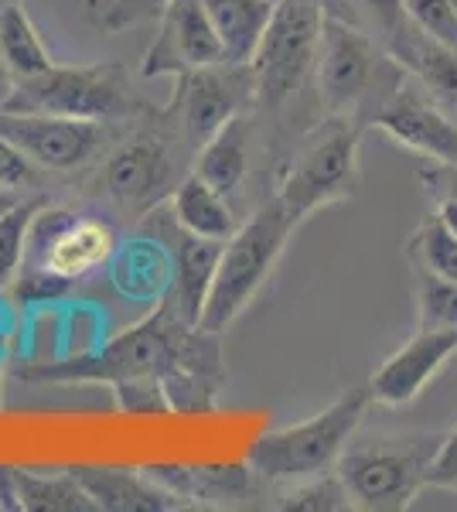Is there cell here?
I'll return each instance as SVG.
<instances>
[{
	"instance_id": "cell-1",
	"label": "cell",
	"mask_w": 457,
	"mask_h": 512,
	"mask_svg": "<svg viewBox=\"0 0 457 512\" xmlns=\"http://www.w3.org/2000/svg\"><path fill=\"white\" fill-rule=\"evenodd\" d=\"M198 325H188L174 304H154L147 318L113 335L93 352L69 355L52 362H28L18 369L21 383L31 386H72V383H106L113 386L116 407L123 414H171L164 379L174 373L191 349Z\"/></svg>"
},
{
	"instance_id": "cell-2",
	"label": "cell",
	"mask_w": 457,
	"mask_h": 512,
	"mask_svg": "<svg viewBox=\"0 0 457 512\" xmlns=\"http://www.w3.org/2000/svg\"><path fill=\"white\" fill-rule=\"evenodd\" d=\"M369 403V386H352L321 414L260 434L246 454V465L267 482H307L328 475L352 444Z\"/></svg>"
},
{
	"instance_id": "cell-3",
	"label": "cell",
	"mask_w": 457,
	"mask_h": 512,
	"mask_svg": "<svg viewBox=\"0 0 457 512\" xmlns=\"http://www.w3.org/2000/svg\"><path fill=\"white\" fill-rule=\"evenodd\" d=\"M297 222L287 216L284 205L270 202L256 209L243 226L222 243L219 267H215V280L205 311L198 318V328L205 332H226L243 311L253 304V297L263 291L270 280L273 267L287 250V239L294 233Z\"/></svg>"
},
{
	"instance_id": "cell-4",
	"label": "cell",
	"mask_w": 457,
	"mask_h": 512,
	"mask_svg": "<svg viewBox=\"0 0 457 512\" xmlns=\"http://www.w3.org/2000/svg\"><path fill=\"white\" fill-rule=\"evenodd\" d=\"M444 434H396L348 444L335 475L342 478L352 509L403 512L427 489V472Z\"/></svg>"
},
{
	"instance_id": "cell-5",
	"label": "cell",
	"mask_w": 457,
	"mask_h": 512,
	"mask_svg": "<svg viewBox=\"0 0 457 512\" xmlns=\"http://www.w3.org/2000/svg\"><path fill=\"white\" fill-rule=\"evenodd\" d=\"M359 192V127L348 117H331L311 127L290 158L277 202L294 222H304L324 205Z\"/></svg>"
},
{
	"instance_id": "cell-6",
	"label": "cell",
	"mask_w": 457,
	"mask_h": 512,
	"mask_svg": "<svg viewBox=\"0 0 457 512\" xmlns=\"http://www.w3.org/2000/svg\"><path fill=\"white\" fill-rule=\"evenodd\" d=\"M0 110L103 123L130 117L137 99L116 65H52L31 79L11 82Z\"/></svg>"
},
{
	"instance_id": "cell-7",
	"label": "cell",
	"mask_w": 457,
	"mask_h": 512,
	"mask_svg": "<svg viewBox=\"0 0 457 512\" xmlns=\"http://www.w3.org/2000/svg\"><path fill=\"white\" fill-rule=\"evenodd\" d=\"M328 4L324 0H280L256 48L253 99L263 110H280L301 93L304 79L318 65L321 31Z\"/></svg>"
},
{
	"instance_id": "cell-8",
	"label": "cell",
	"mask_w": 457,
	"mask_h": 512,
	"mask_svg": "<svg viewBox=\"0 0 457 512\" xmlns=\"http://www.w3.org/2000/svg\"><path fill=\"white\" fill-rule=\"evenodd\" d=\"M318 99L331 117H352L372 96V89L393 86L403 76L393 59L382 55L365 28L324 14L321 48H318Z\"/></svg>"
},
{
	"instance_id": "cell-9",
	"label": "cell",
	"mask_w": 457,
	"mask_h": 512,
	"mask_svg": "<svg viewBox=\"0 0 457 512\" xmlns=\"http://www.w3.org/2000/svg\"><path fill=\"white\" fill-rule=\"evenodd\" d=\"M113 250L116 236L103 219L76 216L65 205L48 202L31 222L21 267H45L76 284L93 270L106 267Z\"/></svg>"
},
{
	"instance_id": "cell-10",
	"label": "cell",
	"mask_w": 457,
	"mask_h": 512,
	"mask_svg": "<svg viewBox=\"0 0 457 512\" xmlns=\"http://www.w3.org/2000/svg\"><path fill=\"white\" fill-rule=\"evenodd\" d=\"M178 89L171 96L168 117L178 127V137L191 147H202L212 134L243 113L246 99H253V72L249 65H209V69L181 72Z\"/></svg>"
},
{
	"instance_id": "cell-11",
	"label": "cell",
	"mask_w": 457,
	"mask_h": 512,
	"mask_svg": "<svg viewBox=\"0 0 457 512\" xmlns=\"http://www.w3.org/2000/svg\"><path fill=\"white\" fill-rule=\"evenodd\" d=\"M372 127L406 151L437 164H457V123L440 110L434 96H427L420 82H406V76L396 82L372 110Z\"/></svg>"
},
{
	"instance_id": "cell-12",
	"label": "cell",
	"mask_w": 457,
	"mask_h": 512,
	"mask_svg": "<svg viewBox=\"0 0 457 512\" xmlns=\"http://www.w3.org/2000/svg\"><path fill=\"white\" fill-rule=\"evenodd\" d=\"M222 45L202 0H168L157 14V35L140 62V76H181V72L222 65Z\"/></svg>"
},
{
	"instance_id": "cell-13",
	"label": "cell",
	"mask_w": 457,
	"mask_h": 512,
	"mask_svg": "<svg viewBox=\"0 0 457 512\" xmlns=\"http://www.w3.org/2000/svg\"><path fill=\"white\" fill-rule=\"evenodd\" d=\"M0 137L11 140L31 164L52 171H76L96 154L103 130L93 120L0 110Z\"/></svg>"
},
{
	"instance_id": "cell-14",
	"label": "cell",
	"mask_w": 457,
	"mask_h": 512,
	"mask_svg": "<svg viewBox=\"0 0 457 512\" xmlns=\"http://www.w3.org/2000/svg\"><path fill=\"white\" fill-rule=\"evenodd\" d=\"M174 161L161 137H137L110 154L103 168V192L127 216H144L174 192Z\"/></svg>"
},
{
	"instance_id": "cell-15",
	"label": "cell",
	"mask_w": 457,
	"mask_h": 512,
	"mask_svg": "<svg viewBox=\"0 0 457 512\" xmlns=\"http://www.w3.org/2000/svg\"><path fill=\"white\" fill-rule=\"evenodd\" d=\"M457 355V328H420L410 342L389 355L372 373L369 393L382 407H406L437 379L440 369Z\"/></svg>"
},
{
	"instance_id": "cell-16",
	"label": "cell",
	"mask_w": 457,
	"mask_h": 512,
	"mask_svg": "<svg viewBox=\"0 0 457 512\" xmlns=\"http://www.w3.org/2000/svg\"><path fill=\"white\" fill-rule=\"evenodd\" d=\"M69 475L86 489L99 512H174L188 509L178 495L154 482L144 468L69 465Z\"/></svg>"
},
{
	"instance_id": "cell-17",
	"label": "cell",
	"mask_w": 457,
	"mask_h": 512,
	"mask_svg": "<svg viewBox=\"0 0 457 512\" xmlns=\"http://www.w3.org/2000/svg\"><path fill=\"white\" fill-rule=\"evenodd\" d=\"M106 267H110L113 291L134 304H157L171 291V280H174L171 246H164L154 236H130L123 243H116Z\"/></svg>"
},
{
	"instance_id": "cell-18",
	"label": "cell",
	"mask_w": 457,
	"mask_h": 512,
	"mask_svg": "<svg viewBox=\"0 0 457 512\" xmlns=\"http://www.w3.org/2000/svg\"><path fill=\"white\" fill-rule=\"evenodd\" d=\"M0 509L7 512H99L86 489L62 472H35V468L0 461Z\"/></svg>"
},
{
	"instance_id": "cell-19",
	"label": "cell",
	"mask_w": 457,
	"mask_h": 512,
	"mask_svg": "<svg viewBox=\"0 0 457 512\" xmlns=\"http://www.w3.org/2000/svg\"><path fill=\"white\" fill-rule=\"evenodd\" d=\"M171 256H174V280H171L168 301L188 325H198V318H202V311H205V301H209V291H212L222 243L219 239H205V236L178 229V236H174V243H171Z\"/></svg>"
},
{
	"instance_id": "cell-20",
	"label": "cell",
	"mask_w": 457,
	"mask_h": 512,
	"mask_svg": "<svg viewBox=\"0 0 457 512\" xmlns=\"http://www.w3.org/2000/svg\"><path fill=\"white\" fill-rule=\"evenodd\" d=\"M147 475L161 489L178 495L185 506H222L249 495L253 468L243 465H147Z\"/></svg>"
},
{
	"instance_id": "cell-21",
	"label": "cell",
	"mask_w": 457,
	"mask_h": 512,
	"mask_svg": "<svg viewBox=\"0 0 457 512\" xmlns=\"http://www.w3.org/2000/svg\"><path fill=\"white\" fill-rule=\"evenodd\" d=\"M389 55L400 69H410L413 79L440 103L457 110V52L440 41L427 38L413 21L403 24V31L389 41Z\"/></svg>"
},
{
	"instance_id": "cell-22",
	"label": "cell",
	"mask_w": 457,
	"mask_h": 512,
	"mask_svg": "<svg viewBox=\"0 0 457 512\" xmlns=\"http://www.w3.org/2000/svg\"><path fill=\"white\" fill-rule=\"evenodd\" d=\"M219 35L222 59L229 65H249L260 48V38L277 11L273 0H202Z\"/></svg>"
},
{
	"instance_id": "cell-23",
	"label": "cell",
	"mask_w": 457,
	"mask_h": 512,
	"mask_svg": "<svg viewBox=\"0 0 457 512\" xmlns=\"http://www.w3.org/2000/svg\"><path fill=\"white\" fill-rule=\"evenodd\" d=\"M171 212H174V226L178 229L205 236V239H219V243H226V239L239 229L226 195L215 192L209 181H202L195 171L174 185Z\"/></svg>"
},
{
	"instance_id": "cell-24",
	"label": "cell",
	"mask_w": 457,
	"mask_h": 512,
	"mask_svg": "<svg viewBox=\"0 0 457 512\" xmlns=\"http://www.w3.org/2000/svg\"><path fill=\"white\" fill-rule=\"evenodd\" d=\"M249 168V120L239 113L219 134H212L195 154V175L209 181L215 192L232 195L246 178Z\"/></svg>"
},
{
	"instance_id": "cell-25",
	"label": "cell",
	"mask_w": 457,
	"mask_h": 512,
	"mask_svg": "<svg viewBox=\"0 0 457 512\" xmlns=\"http://www.w3.org/2000/svg\"><path fill=\"white\" fill-rule=\"evenodd\" d=\"M0 65H4L11 82L31 79L55 65L52 52L38 38V28L31 24L21 0L0 11Z\"/></svg>"
},
{
	"instance_id": "cell-26",
	"label": "cell",
	"mask_w": 457,
	"mask_h": 512,
	"mask_svg": "<svg viewBox=\"0 0 457 512\" xmlns=\"http://www.w3.org/2000/svg\"><path fill=\"white\" fill-rule=\"evenodd\" d=\"M410 260L417 274H434L457 284V236L440 222L434 212L420 222V229L410 239Z\"/></svg>"
},
{
	"instance_id": "cell-27",
	"label": "cell",
	"mask_w": 457,
	"mask_h": 512,
	"mask_svg": "<svg viewBox=\"0 0 457 512\" xmlns=\"http://www.w3.org/2000/svg\"><path fill=\"white\" fill-rule=\"evenodd\" d=\"M45 205H48L45 195H28V198H21L7 216H0V291H7V287L14 284V277H18L31 222H35V216Z\"/></svg>"
},
{
	"instance_id": "cell-28",
	"label": "cell",
	"mask_w": 457,
	"mask_h": 512,
	"mask_svg": "<svg viewBox=\"0 0 457 512\" xmlns=\"http://www.w3.org/2000/svg\"><path fill=\"white\" fill-rule=\"evenodd\" d=\"M417 325L420 328H457V284L454 280L420 274Z\"/></svg>"
},
{
	"instance_id": "cell-29",
	"label": "cell",
	"mask_w": 457,
	"mask_h": 512,
	"mask_svg": "<svg viewBox=\"0 0 457 512\" xmlns=\"http://www.w3.org/2000/svg\"><path fill=\"white\" fill-rule=\"evenodd\" d=\"M280 509H297V512H342L352 509V499H348L345 485L338 475H318L307 478V482H297V489L284 495Z\"/></svg>"
},
{
	"instance_id": "cell-30",
	"label": "cell",
	"mask_w": 457,
	"mask_h": 512,
	"mask_svg": "<svg viewBox=\"0 0 457 512\" xmlns=\"http://www.w3.org/2000/svg\"><path fill=\"white\" fill-rule=\"evenodd\" d=\"M352 7V24L376 31L382 45H389L403 31V24L410 21L406 14V0H345Z\"/></svg>"
},
{
	"instance_id": "cell-31",
	"label": "cell",
	"mask_w": 457,
	"mask_h": 512,
	"mask_svg": "<svg viewBox=\"0 0 457 512\" xmlns=\"http://www.w3.org/2000/svg\"><path fill=\"white\" fill-rule=\"evenodd\" d=\"M406 14L427 38L457 52V0H406Z\"/></svg>"
},
{
	"instance_id": "cell-32",
	"label": "cell",
	"mask_w": 457,
	"mask_h": 512,
	"mask_svg": "<svg viewBox=\"0 0 457 512\" xmlns=\"http://www.w3.org/2000/svg\"><path fill=\"white\" fill-rule=\"evenodd\" d=\"M69 287H72V280L58 277L45 267H21L11 284V291H14V301L18 304H48V301H58V297L69 294Z\"/></svg>"
},
{
	"instance_id": "cell-33",
	"label": "cell",
	"mask_w": 457,
	"mask_h": 512,
	"mask_svg": "<svg viewBox=\"0 0 457 512\" xmlns=\"http://www.w3.org/2000/svg\"><path fill=\"white\" fill-rule=\"evenodd\" d=\"M168 0H110L103 11V28L106 31H123L134 28L140 21H151L164 11Z\"/></svg>"
},
{
	"instance_id": "cell-34",
	"label": "cell",
	"mask_w": 457,
	"mask_h": 512,
	"mask_svg": "<svg viewBox=\"0 0 457 512\" xmlns=\"http://www.w3.org/2000/svg\"><path fill=\"white\" fill-rule=\"evenodd\" d=\"M427 485L430 489H454L457 492V427L444 434L437 448V458L427 472Z\"/></svg>"
},
{
	"instance_id": "cell-35",
	"label": "cell",
	"mask_w": 457,
	"mask_h": 512,
	"mask_svg": "<svg viewBox=\"0 0 457 512\" xmlns=\"http://www.w3.org/2000/svg\"><path fill=\"white\" fill-rule=\"evenodd\" d=\"M35 164H31L18 147L11 144L7 137H0V188H21L31 185V178H35Z\"/></svg>"
},
{
	"instance_id": "cell-36",
	"label": "cell",
	"mask_w": 457,
	"mask_h": 512,
	"mask_svg": "<svg viewBox=\"0 0 457 512\" xmlns=\"http://www.w3.org/2000/svg\"><path fill=\"white\" fill-rule=\"evenodd\" d=\"M430 188H434L437 195L457 198V164H437V171L430 175Z\"/></svg>"
},
{
	"instance_id": "cell-37",
	"label": "cell",
	"mask_w": 457,
	"mask_h": 512,
	"mask_svg": "<svg viewBox=\"0 0 457 512\" xmlns=\"http://www.w3.org/2000/svg\"><path fill=\"white\" fill-rule=\"evenodd\" d=\"M434 216H437L440 222H444V226L457 236V198H451V195H437Z\"/></svg>"
},
{
	"instance_id": "cell-38",
	"label": "cell",
	"mask_w": 457,
	"mask_h": 512,
	"mask_svg": "<svg viewBox=\"0 0 457 512\" xmlns=\"http://www.w3.org/2000/svg\"><path fill=\"white\" fill-rule=\"evenodd\" d=\"M18 202H21L18 188H0V216H7Z\"/></svg>"
},
{
	"instance_id": "cell-39",
	"label": "cell",
	"mask_w": 457,
	"mask_h": 512,
	"mask_svg": "<svg viewBox=\"0 0 457 512\" xmlns=\"http://www.w3.org/2000/svg\"><path fill=\"white\" fill-rule=\"evenodd\" d=\"M11 4H18V0H0V11H4V7H11Z\"/></svg>"
},
{
	"instance_id": "cell-40",
	"label": "cell",
	"mask_w": 457,
	"mask_h": 512,
	"mask_svg": "<svg viewBox=\"0 0 457 512\" xmlns=\"http://www.w3.org/2000/svg\"><path fill=\"white\" fill-rule=\"evenodd\" d=\"M273 4H280V0H273Z\"/></svg>"
},
{
	"instance_id": "cell-41",
	"label": "cell",
	"mask_w": 457,
	"mask_h": 512,
	"mask_svg": "<svg viewBox=\"0 0 457 512\" xmlns=\"http://www.w3.org/2000/svg\"><path fill=\"white\" fill-rule=\"evenodd\" d=\"M324 4H328V0H324Z\"/></svg>"
}]
</instances>
